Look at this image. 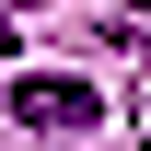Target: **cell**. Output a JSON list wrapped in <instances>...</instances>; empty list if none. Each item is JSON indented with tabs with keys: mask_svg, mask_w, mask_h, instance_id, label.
Instances as JSON below:
<instances>
[{
	"mask_svg": "<svg viewBox=\"0 0 151 151\" xmlns=\"http://www.w3.org/2000/svg\"><path fill=\"white\" fill-rule=\"evenodd\" d=\"M12 116H23V128H93L105 93H93V81H70V70H35V81H12Z\"/></svg>",
	"mask_w": 151,
	"mask_h": 151,
	"instance_id": "obj_1",
	"label": "cell"
},
{
	"mask_svg": "<svg viewBox=\"0 0 151 151\" xmlns=\"http://www.w3.org/2000/svg\"><path fill=\"white\" fill-rule=\"evenodd\" d=\"M0 58H12V35H0Z\"/></svg>",
	"mask_w": 151,
	"mask_h": 151,
	"instance_id": "obj_2",
	"label": "cell"
}]
</instances>
